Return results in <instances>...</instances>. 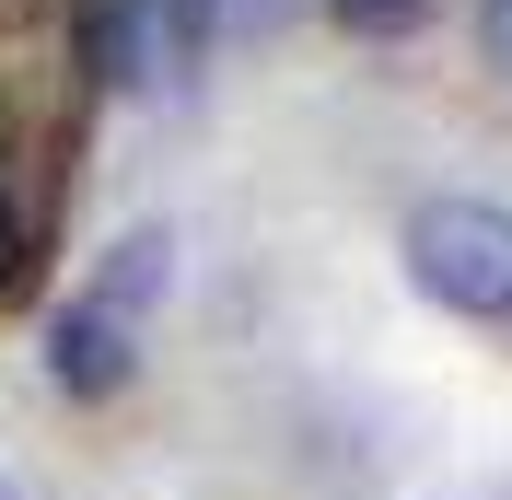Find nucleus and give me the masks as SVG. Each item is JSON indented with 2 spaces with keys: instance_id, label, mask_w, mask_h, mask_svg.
Listing matches in <instances>:
<instances>
[{
  "instance_id": "f257e3e1",
  "label": "nucleus",
  "mask_w": 512,
  "mask_h": 500,
  "mask_svg": "<svg viewBox=\"0 0 512 500\" xmlns=\"http://www.w3.org/2000/svg\"><path fill=\"white\" fill-rule=\"evenodd\" d=\"M408 280L443 314H512V210H489V198L408 210Z\"/></svg>"
},
{
  "instance_id": "f03ea898",
  "label": "nucleus",
  "mask_w": 512,
  "mask_h": 500,
  "mask_svg": "<svg viewBox=\"0 0 512 500\" xmlns=\"http://www.w3.org/2000/svg\"><path fill=\"white\" fill-rule=\"evenodd\" d=\"M47 373H59L70 396H117V384H128V326L94 314V303H70L59 326H47Z\"/></svg>"
},
{
  "instance_id": "7ed1b4c3",
  "label": "nucleus",
  "mask_w": 512,
  "mask_h": 500,
  "mask_svg": "<svg viewBox=\"0 0 512 500\" xmlns=\"http://www.w3.org/2000/svg\"><path fill=\"white\" fill-rule=\"evenodd\" d=\"M163 256H175L163 233H128V245H117V268H105V291H94V314H117V326H128V314L163 291Z\"/></svg>"
},
{
  "instance_id": "20e7f679",
  "label": "nucleus",
  "mask_w": 512,
  "mask_h": 500,
  "mask_svg": "<svg viewBox=\"0 0 512 500\" xmlns=\"http://www.w3.org/2000/svg\"><path fill=\"white\" fill-rule=\"evenodd\" d=\"M326 12H338L350 35H408L419 12H431V0H326Z\"/></svg>"
},
{
  "instance_id": "39448f33",
  "label": "nucleus",
  "mask_w": 512,
  "mask_h": 500,
  "mask_svg": "<svg viewBox=\"0 0 512 500\" xmlns=\"http://www.w3.org/2000/svg\"><path fill=\"white\" fill-rule=\"evenodd\" d=\"M478 47H489V70H512V0H478Z\"/></svg>"
},
{
  "instance_id": "423d86ee",
  "label": "nucleus",
  "mask_w": 512,
  "mask_h": 500,
  "mask_svg": "<svg viewBox=\"0 0 512 500\" xmlns=\"http://www.w3.org/2000/svg\"><path fill=\"white\" fill-rule=\"evenodd\" d=\"M198 12H210V24H233V35H245V24H280L291 0H198Z\"/></svg>"
},
{
  "instance_id": "0eeeda50",
  "label": "nucleus",
  "mask_w": 512,
  "mask_h": 500,
  "mask_svg": "<svg viewBox=\"0 0 512 500\" xmlns=\"http://www.w3.org/2000/svg\"><path fill=\"white\" fill-rule=\"evenodd\" d=\"M12 280H24V221L0 210V291H12Z\"/></svg>"
}]
</instances>
